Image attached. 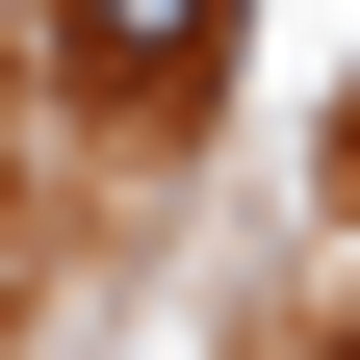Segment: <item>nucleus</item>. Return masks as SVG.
<instances>
[{
	"instance_id": "f257e3e1",
	"label": "nucleus",
	"mask_w": 360,
	"mask_h": 360,
	"mask_svg": "<svg viewBox=\"0 0 360 360\" xmlns=\"http://www.w3.org/2000/svg\"><path fill=\"white\" fill-rule=\"evenodd\" d=\"M77 52L155 103V77H206V52H232V0H77Z\"/></svg>"
}]
</instances>
